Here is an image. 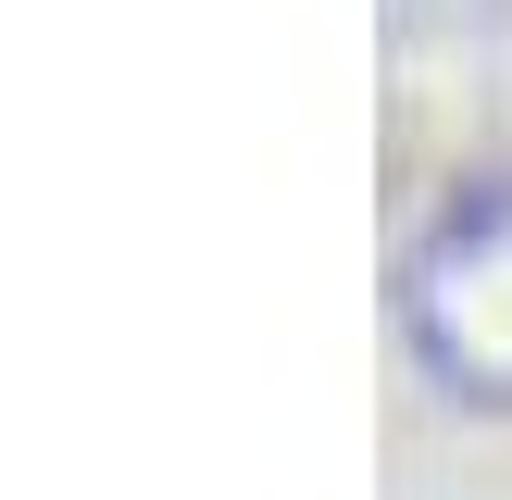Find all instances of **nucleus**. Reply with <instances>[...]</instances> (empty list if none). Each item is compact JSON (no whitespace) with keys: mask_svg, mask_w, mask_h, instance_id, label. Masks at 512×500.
<instances>
[{"mask_svg":"<svg viewBox=\"0 0 512 500\" xmlns=\"http://www.w3.org/2000/svg\"><path fill=\"white\" fill-rule=\"evenodd\" d=\"M400 350L438 400L512 413V175H450L400 238Z\"/></svg>","mask_w":512,"mask_h":500,"instance_id":"f257e3e1","label":"nucleus"}]
</instances>
